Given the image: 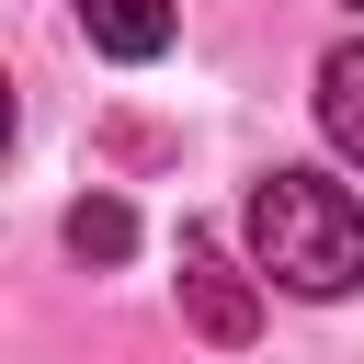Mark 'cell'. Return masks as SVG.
Wrapping results in <instances>:
<instances>
[{
  "label": "cell",
  "mask_w": 364,
  "mask_h": 364,
  "mask_svg": "<svg viewBox=\"0 0 364 364\" xmlns=\"http://www.w3.org/2000/svg\"><path fill=\"white\" fill-rule=\"evenodd\" d=\"M318 125H330L341 159H364V34L318 57Z\"/></svg>",
  "instance_id": "cell-4"
},
{
  "label": "cell",
  "mask_w": 364,
  "mask_h": 364,
  "mask_svg": "<svg viewBox=\"0 0 364 364\" xmlns=\"http://www.w3.org/2000/svg\"><path fill=\"white\" fill-rule=\"evenodd\" d=\"M80 34L102 57H159L171 46V0H80Z\"/></svg>",
  "instance_id": "cell-3"
},
{
  "label": "cell",
  "mask_w": 364,
  "mask_h": 364,
  "mask_svg": "<svg viewBox=\"0 0 364 364\" xmlns=\"http://www.w3.org/2000/svg\"><path fill=\"white\" fill-rule=\"evenodd\" d=\"M182 318H193L205 341H228V353H239V341L262 330V284H250L216 239H182Z\"/></svg>",
  "instance_id": "cell-2"
},
{
  "label": "cell",
  "mask_w": 364,
  "mask_h": 364,
  "mask_svg": "<svg viewBox=\"0 0 364 364\" xmlns=\"http://www.w3.org/2000/svg\"><path fill=\"white\" fill-rule=\"evenodd\" d=\"M353 11H364V0H353Z\"/></svg>",
  "instance_id": "cell-6"
},
{
  "label": "cell",
  "mask_w": 364,
  "mask_h": 364,
  "mask_svg": "<svg viewBox=\"0 0 364 364\" xmlns=\"http://www.w3.org/2000/svg\"><path fill=\"white\" fill-rule=\"evenodd\" d=\"M250 262L284 296H353L364 284V205L330 171H262L250 182Z\"/></svg>",
  "instance_id": "cell-1"
},
{
  "label": "cell",
  "mask_w": 364,
  "mask_h": 364,
  "mask_svg": "<svg viewBox=\"0 0 364 364\" xmlns=\"http://www.w3.org/2000/svg\"><path fill=\"white\" fill-rule=\"evenodd\" d=\"M68 250H80V262H125V250H136V216H125L114 193H91V205L68 216Z\"/></svg>",
  "instance_id": "cell-5"
}]
</instances>
